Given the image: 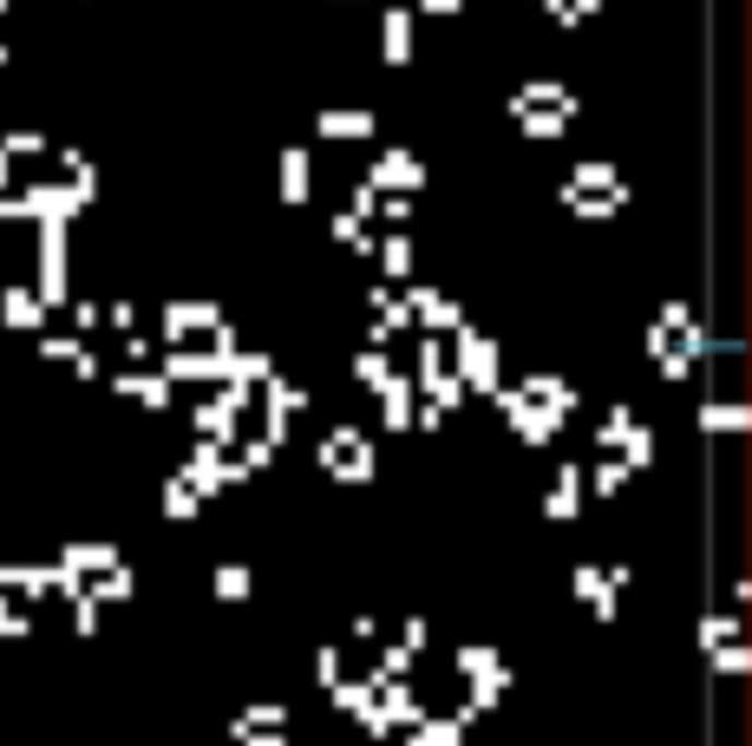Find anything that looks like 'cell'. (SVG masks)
Here are the masks:
<instances>
[{"mask_svg":"<svg viewBox=\"0 0 752 746\" xmlns=\"http://www.w3.org/2000/svg\"><path fill=\"white\" fill-rule=\"evenodd\" d=\"M616 485H622V465H602V472H596V492H602V498H609V492H616Z\"/></svg>","mask_w":752,"mask_h":746,"instance_id":"7402d4cb","label":"cell"},{"mask_svg":"<svg viewBox=\"0 0 752 746\" xmlns=\"http://www.w3.org/2000/svg\"><path fill=\"white\" fill-rule=\"evenodd\" d=\"M413 419V380H386V426L399 433Z\"/></svg>","mask_w":752,"mask_h":746,"instance_id":"ba28073f","label":"cell"},{"mask_svg":"<svg viewBox=\"0 0 752 746\" xmlns=\"http://www.w3.org/2000/svg\"><path fill=\"white\" fill-rule=\"evenodd\" d=\"M386 59L399 66V59H413V13H386Z\"/></svg>","mask_w":752,"mask_h":746,"instance_id":"7a4b0ae2","label":"cell"},{"mask_svg":"<svg viewBox=\"0 0 752 746\" xmlns=\"http://www.w3.org/2000/svg\"><path fill=\"white\" fill-rule=\"evenodd\" d=\"M327 465H334V472H347V478H373V452H367V439H360L354 426L327 433Z\"/></svg>","mask_w":752,"mask_h":746,"instance_id":"6da1fadb","label":"cell"},{"mask_svg":"<svg viewBox=\"0 0 752 746\" xmlns=\"http://www.w3.org/2000/svg\"><path fill=\"white\" fill-rule=\"evenodd\" d=\"M622 439H629V465H648V446H655V439H648V433H642V426H629V433H622Z\"/></svg>","mask_w":752,"mask_h":746,"instance_id":"ac0fdd59","label":"cell"},{"mask_svg":"<svg viewBox=\"0 0 752 746\" xmlns=\"http://www.w3.org/2000/svg\"><path fill=\"white\" fill-rule=\"evenodd\" d=\"M727 636H733V623H714V616L701 623V642H707V649H714V642H727Z\"/></svg>","mask_w":752,"mask_h":746,"instance_id":"44dd1931","label":"cell"},{"mask_svg":"<svg viewBox=\"0 0 752 746\" xmlns=\"http://www.w3.org/2000/svg\"><path fill=\"white\" fill-rule=\"evenodd\" d=\"M118 393H144V406H170V387H164V380H151V374H144V380H138V374H131V380H118Z\"/></svg>","mask_w":752,"mask_h":746,"instance_id":"30bf717a","label":"cell"},{"mask_svg":"<svg viewBox=\"0 0 752 746\" xmlns=\"http://www.w3.org/2000/svg\"><path fill=\"white\" fill-rule=\"evenodd\" d=\"M563 190H622V183H616L609 164H576V177H570Z\"/></svg>","mask_w":752,"mask_h":746,"instance_id":"9c48e42d","label":"cell"},{"mask_svg":"<svg viewBox=\"0 0 752 746\" xmlns=\"http://www.w3.org/2000/svg\"><path fill=\"white\" fill-rule=\"evenodd\" d=\"M321 131H327V138H367V131H373V111H321Z\"/></svg>","mask_w":752,"mask_h":746,"instance_id":"3957f363","label":"cell"},{"mask_svg":"<svg viewBox=\"0 0 752 746\" xmlns=\"http://www.w3.org/2000/svg\"><path fill=\"white\" fill-rule=\"evenodd\" d=\"M426 7H439V13H452V7H458V0H426Z\"/></svg>","mask_w":752,"mask_h":746,"instance_id":"d4e9b609","label":"cell"},{"mask_svg":"<svg viewBox=\"0 0 752 746\" xmlns=\"http://www.w3.org/2000/svg\"><path fill=\"white\" fill-rule=\"evenodd\" d=\"M386 269H393V275H406V269H413V242H406V236H399V242H386Z\"/></svg>","mask_w":752,"mask_h":746,"instance_id":"e0dca14e","label":"cell"},{"mask_svg":"<svg viewBox=\"0 0 752 746\" xmlns=\"http://www.w3.org/2000/svg\"><path fill=\"white\" fill-rule=\"evenodd\" d=\"M367 695H373V688H334V701H341L347 714H373V708H367Z\"/></svg>","mask_w":752,"mask_h":746,"instance_id":"d6986e66","label":"cell"},{"mask_svg":"<svg viewBox=\"0 0 752 746\" xmlns=\"http://www.w3.org/2000/svg\"><path fill=\"white\" fill-rule=\"evenodd\" d=\"M524 393H537V400H544V406H557V413H570V406H576L570 380H550V374H530V380H524Z\"/></svg>","mask_w":752,"mask_h":746,"instance_id":"5b68a950","label":"cell"},{"mask_svg":"<svg viewBox=\"0 0 752 746\" xmlns=\"http://www.w3.org/2000/svg\"><path fill=\"white\" fill-rule=\"evenodd\" d=\"M413 727H419V721H413ZM413 746H458V727L432 721V727H419V734H413Z\"/></svg>","mask_w":752,"mask_h":746,"instance_id":"9a60e30c","label":"cell"},{"mask_svg":"<svg viewBox=\"0 0 752 746\" xmlns=\"http://www.w3.org/2000/svg\"><path fill=\"white\" fill-rule=\"evenodd\" d=\"M380 708H386L380 721H406V727L419 721V708H413V695H406V688H386V701H380Z\"/></svg>","mask_w":752,"mask_h":746,"instance_id":"8fae6325","label":"cell"},{"mask_svg":"<svg viewBox=\"0 0 752 746\" xmlns=\"http://www.w3.org/2000/svg\"><path fill=\"white\" fill-rule=\"evenodd\" d=\"M576 590H583V596H596V590H602V577H596V564H583V570H576Z\"/></svg>","mask_w":752,"mask_h":746,"instance_id":"603a6c76","label":"cell"},{"mask_svg":"<svg viewBox=\"0 0 752 746\" xmlns=\"http://www.w3.org/2000/svg\"><path fill=\"white\" fill-rule=\"evenodd\" d=\"M701 426H747V406H701Z\"/></svg>","mask_w":752,"mask_h":746,"instance_id":"4fadbf2b","label":"cell"},{"mask_svg":"<svg viewBox=\"0 0 752 746\" xmlns=\"http://www.w3.org/2000/svg\"><path fill=\"white\" fill-rule=\"evenodd\" d=\"M373 183H406V190H419V164H413L406 151H393V157H380V170H373Z\"/></svg>","mask_w":752,"mask_h":746,"instance_id":"8992f818","label":"cell"},{"mask_svg":"<svg viewBox=\"0 0 752 746\" xmlns=\"http://www.w3.org/2000/svg\"><path fill=\"white\" fill-rule=\"evenodd\" d=\"M334 236H341L347 249H367V236H360V216H347V210L334 216Z\"/></svg>","mask_w":752,"mask_h":746,"instance_id":"2e32d148","label":"cell"},{"mask_svg":"<svg viewBox=\"0 0 752 746\" xmlns=\"http://www.w3.org/2000/svg\"><path fill=\"white\" fill-rule=\"evenodd\" d=\"M544 511H550V518H576V465L557 472V492L544 498Z\"/></svg>","mask_w":752,"mask_h":746,"instance_id":"52a82bcc","label":"cell"},{"mask_svg":"<svg viewBox=\"0 0 752 746\" xmlns=\"http://www.w3.org/2000/svg\"><path fill=\"white\" fill-rule=\"evenodd\" d=\"M236 741H242V746H288V741H282V734H262V741H249V734H236Z\"/></svg>","mask_w":752,"mask_h":746,"instance_id":"cb8c5ba5","label":"cell"},{"mask_svg":"<svg viewBox=\"0 0 752 746\" xmlns=\"http://www.w3.org/2000/svg\"><path fill=\"white\" fill-rule=\"evenodd\" d=\"M282 197L288 203L308 197V151H282Z\"/></svg>","mask_w":752,"mask_h":746,"instance_id":"277c9868","label":"cell"},{"mask_svg":"<svg viewBox=\"0 0 752 746\" xmlns=\"http://www.w3.org/2000/svg\"><path fill=\"white\" fill-rule=\"evenodd\" d=\"M164 511H170V518H190V511H196V492H190L183 478H170V492H164Z\"/></svg>","mask_w":752,"mask_h":746,"instance_id":"7c38bea8","label":"cell"},{"mask_svg":"<svg viewBox=\"0 0 752 746\" xmlns=\"http://www.w3.org/2000/svg\"><path fill=\"white\" fill-rule=\"evenodd\" d=\"M216 596H249V570L223 564V570H216Z\"/></svg>","mask_w":752,"mask_h":746,"instance_id":"5bb4252c","label":"cell"},{"mask_svg":"<svg viewBox=\"0 0 752 746\" xmlns=\"http://www.w3.org/2000/svg\"><path fill=\"white\" fill-rule=\"evenodd\" d=\"M458 668H465V675H491V649H465Z\"/></svg>","mask_w":752,"mask_h":746,"instance_id":"ffe728a7","label":"cell"}]
</instances>
